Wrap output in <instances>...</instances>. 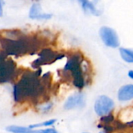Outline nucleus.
I'll return each mask as SVG.
<instances>
[{
	"label": "nucleus",
	"instance_id": "1",
	"mask_svg": "<svg viewBox=\"0 0 133 133\" xmlns=\"http://www.w3.org/2000/svg\"><path fill=\"white\" fill-rule=\"evenodd\" d=\"M42 68L37 69L35 71H28L21 75L19 81L14 85V99L17 103L31 101L38 103L40 99H43L45 102V96L46 90L49 86L50 76L49 73L45 74L40 78Z\"/></svg>",
	"mask_w": 133,
	"mask_h": 133
},
{
	"label": "nucleus",
	"instance_id": "2",
	"mask_svg": "<svg viewBox=\"0 0 133 133\" xmlns=\"http://www.w3.org/2000/svg\"><path fill=\"white\" fill-rule=\"evenodd\" d=\"M90 71V64L85 59L82 52H76L68 56L63 73L68 75L66 78L71 81L75 88L82 89L91 82Z\"/></svg>",
	"mask_w": 133,
	"mask_h": 133
},
{
	"label": "nucleus",
	"instance_id": "3",
	"mask_svg": "<svg viewBox=\"0 0 133 133\" xmlns=\"http://www.w3.org/2000/svg\"><path fill=\"white\" fill-rule=\"evenodd\" d=\"M17 75V68L15 61L4 51H0V84L14 81Z\"/></svg>",
	"mask_w": 133,
	"mask_h": 133
},
{
	"label": "nucleus",
	"instance_id": "4",
	"mask_svg": "<svg viewBox=\"0 0 133 133\" xmlns=\"http://www.w3.org/2000/svg\"><path fill=\"white\" fill-rule=\"evenodd\" d=\"M38 55L39 57L37 58L31 64L32 68L35 70L41 68V66L42 65L50 64L51 63H53L64 57L63 54H56L49 49H42L40 52L38 53Z\"/></svg>",
	"mask_w": 133,
	"mask_h": 133
},
{
	"label": "nucleus",
	"instance_id": "5",
	"mask_svg": "<svg viewBox=\"0 0 133 133\" xmlns=\"http://www.w3.org/2000/svg\"><path fill=\"white\" fill-rule=\"evenodd\" d=\"M99 36L107 47L114 49L120 46V39L114 29L107 26H103L99 29Z\"/></svg>",
	"mask_w": 133,
	"mask_h": 133
},
{
	"label": "nucleus",
	"instance_id": "6",
	"mask_svg": "<svg viewBox=\"0 0 133 133\" xmlns=\"http://www.w3.org/2000/svg\"><path fill=\"white\" fill-rule=\"evenodd\" d=\"M114 108V102L110 97L102 95L99 96L94 104V110L97 115L103 117L112 112Z\"/></svg>",
	"mask_w": 133,
	"mask_h": 133
},
{
	"label": "nucleus",
	"instance_id": "7",
	"mask_svg": "<svg viewBox=\"0 0 133 133\" xmlns=\"http://www.w3.org/2000/svg\"><path fill=\"white\" fill-rule=\"evenodd\" d=\"M85 105V99L82 93L78 92L68 98L64 103L65 110H72L78 107H83Z\"/></svg>",
	"mask_w": 133,
	"mask_h": 133
},
{
	"label": "nucleus",
	"instance_id": "8",
	"mask_svg": "<svg viewBox=\"0 0 133 133\" xmlns=\"http://www.w3.org/2000/svg\"><path fill=\"white\" fill-rule=\"evenodd\" d=\"M6 131L11 133H58L57 131L54 128H46L40 130L30 129L26 127L11 125L6 128Z\"/></svg>",
	"mask_w": 133,
	"mask_h": 133
},
{
	"label": "nucleus",
	"instance_id": "9",
	"mask_svg": "<svg viewBox=\"0 0 133 133\" xmlns=\"http://www.w3.org/2000/svg\"><path fill=\"white\" fill-rule=\"evenodd\" d=\"M29 17L32 20H49L52 17V14H43L40 4L34 3L30 8Z\"/></svg>",
	"mask_w": 133,
	"mask_h": 133
},
{
	"label": "nucleus",
	"instance_id": "10",
	"mask_svg": "<svg viewBox=\"0 0 133 133\" xmlns=\"http://www.w3.org/2000/svg\"><path fill=\"white\" fill-rule=\"evenodd\" d=\"M117 99L121 102H127L133 99V85L128 84L121 86L117 92Z\"/></svg>",
	"mask_w": 133,
	"mask_h": 133
},
{
	"label": "nucleus",
	"instance_id": "11",
	"mask_svg": "<svg viewBox=\"0 0 133 133\" xmlns=\"http://www.w3.org/2000/svg\"><path fill=\"white\" fill-rule=\"evenodd\" d=\"M78 2L85 13H89L95 16H99L102 14V12L96 7L94 3L89 0H78Z\"/></svg>",
	"mask_w": 133,
	"mask_h": 133
},
{
	"label": "nucleus",
	"instance_id": "12",
	"mask_svg": "<svg viewBox=\"0 0 133 133\" xmlns=\"http://www.w3.org/2000/svg\"><path fill=\"white\" fill-rule=\"evenodd\" d=\"M119 52L121 59L128 63H133V49L128 48H120Z\"/></svg>",
	"mask_w": 133,
	"mask_h": 133
},
{
	"label": "nucleus",
	"instance_id": "13",
	"mask_svg": "<svg viewBox=\"0 0 133 133\" xmlns=\"http://www.w3.org/2000/svg\"><path fill=\"white\" fill-rule=\"evenodd\" d=\"M56 119H52V120H49L39 124H31L28 127V128L30 129H34L35 128H38V127H44V126H51L52 124H54L56 123Z\"/></svg>",
	"mask_w": 133,
	"mask_h": 133
},
{
	"label": "nucleus",
	"instance_id": "14",
	"mask_svg": "<svg viewBox=\"0 0 133 133\" xmlns=\"http://www.w3.org/2000/svg\"><path fill=\"white\" fill-rule=\"evenodd\" d=\"M114 121H115L114 116L111 113L107 115L103 116L100 118V122L101 124H112Z\"/></svg>",
	"mask_w": 133,
	"mask_h": 133
},
{
	"label": "nucleus",
	"instance_id": "15",
	"mask_svg": "<svg viewBox=\"0 0 133 133\" xmlns=\"http://www.w3.org/2000/svg\"><path fill=\"white\" fill-rule=\"evenodd\" d=\"M52 107V103H44V104H42L38 107V110L42 113H48L49 110H51Z\"/></svg>",
	"mask_w": 133,
	"mask_h": 133
},
{
	"label": "nucleus",
	"instance_id": "16",
	"mask_svg": "<svg viewBox=\"0 0 133 133\" xmlns=\"http://www.w3.org/2000/svg\"><path fill=\"white\" fill-rule=\"evenodd\" d=\"M98 128H102L103 129V131L106 133H112L115 131L114 127L113 124H98Z\"/></svg>",
	"mask_w": 133,
	"mask_h": 133
},
{
	"label": "nucleus",
	"instance_id": "17",
	"mask_svg": "<svg viewBox=\"0 0 133 133\" xmlns=\"http://www.w3.org/2000/svg\"><path fill=\"white\" fill-rule=\"evenodd\" d=\"M113 126L114 127V128H115V131H123V130H124V129H126L127 128V127H126V125H125V124H123L122 122H121L120 121H118V120H115L114 122H113Z\"/></svg>",
	"mask_w": 133,
	"mask_h": 133
},
{
	"label": "nucleus",
	"instance_id": "18",
	"mask_svg": "<svg viewBox=\"0 0 133 133\" xmlns=\"http://www.w3.org/2000/svg\"><path fill=\"white\" fill-rule=\"evenodd\" d=\"M125 125H126L127 128H132L133 127V120L129 121V122H128V123H126Z\"/></svg>",
	"mask_w": 133,
	"mask_h": 133
},
{
	"label": "nucleus",
	"instance_id": "19",
	"mask_svg": "<svg viewBox=\"0 0 133 133\" xmlns=\"http://www.w3.org/2000/svg\"><path fill=\"white\" fill-rule=\"evenodd\" d=\"M128 76L130 78L133 79V70L128 71Z\"/></svg>",
	"mask_w": 133,
	"mask_h": 133
},
{
	"label": "nucleus",
	"instance_id": "20",
	"mask_svg": "<svg viewBox=\"0 0 133 133\" xmlns=\"http://www.w3.org/2000/svg\"><path fill=\"white\" fill-rule=\"evenodd\" d=\"M3 16V4L1 0H0V17Z\"/></svg>",
	"mask_w": 133,
	"mask_h": 133
},
{
	"label": "nucleus",
	"instance_id": "21",
	"mask_svg": "<svg viewBox=\"0 0 133 133\" xmlns=\"http://www.w3.org/2000/svg\"><path fill=\"white\" fill-rule=\"evenodd\" d=\"M99 133H106V132H104V131H100V132H99Z\"/></svg>",
	"mask_w": 133,
	"mask_h": 133
},
{
	"label": "nucleus",
	"instance_id": "22",
	"mask_svg": "<svg viewBox=\"0 0 133 133\" xmlns=\"http://www.w3.org/2000/svg\"><path fill=\"white\" fill-rule=\"evenodd\" d=\"M31 1H40V0H31Z\"/></svg>",
	"mask_w": 133,
	"mask_h": 133
}]
</instances>
